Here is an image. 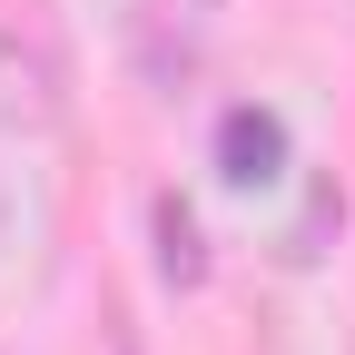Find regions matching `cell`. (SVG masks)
<instances>
[{
	"label": "cell",
	"mask_w": 355,
	"mask_h": 355,
	"mask_svg": "<svg viewBox=\"0 0 355 355\" xmlns=\"http://www.w3.org/2000/svg\"><path fill=\"white\" fill-rule=\"evenodd\" d=\"M217 178H227V188H277L286 178V119L237 99L227 119H217Z\"/></svg>",
	"instance_id": "cell-2"
},
{
	"label": "cell",
	"mask_w": 355,
	"mask_h": 355,
	"mask_svg": "<svg viewBox=\"0 0 355 355\" xmlns=\"http://www.w3.org/2000/svg\"><path fill=\"white\" fill-rule=\"evenodd\" d=\"M60 109H69L60 60L20 30H0V128H60Z\"/></svg>",
	"instance_id": "cell-1"
},
{
	"label": "cell",
	"mask_w": 355,
	"mask_h": 355,
	"mask_svg": "<svg viewBox=\"0 0 355 355\" xmlns=\"http://www.w3.org/2000/svg\"><path fill=\"white\" fill-rule=\"evenodd\" d=\"M336 227H345V198H336V188H316V207H306V217H296V237H286V266H316Z\"/></svg>",
	"instance_id": "cell-4"
},
{
	"label": "cell",
	"mask_w": 355,
	"mask_h": 355,
	"mask_svg": "<svg viewBox=\"0 0 355 355\" xmlns=\"http://www.w3.org/2000/svg\"><path fill=\"white\" fill-rule=\"evenodd\" d=\"M148 237H158V277H168L178 296H198V286H207V237H198V217H188L178 188L148 198Z\"/></svg>",
	"instance_id": "cell-3"
}]
</instances>
